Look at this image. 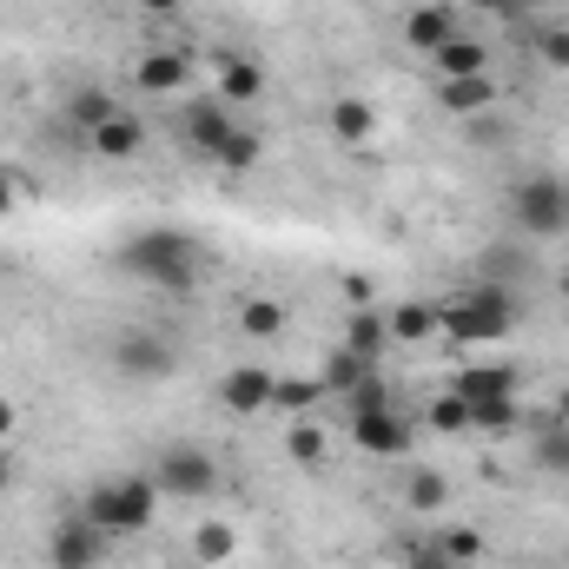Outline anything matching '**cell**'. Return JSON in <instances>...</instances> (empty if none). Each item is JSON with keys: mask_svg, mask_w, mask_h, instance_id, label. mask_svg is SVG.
Masks as SVG:
<instances>
[{"mask_svg": "<svg viewBox=\"0 0 569 569\" xmlns=\"http://www.w3.org/2000/svg\"><path fill=\"white\" fill-rule=\"evenodd\" d=\"M87 140H93L100 159H133V152L146 146V120L140 113H113V120H107L100 133H87Z\"/></svg>", "mask_w": 569, "mask_h": 569, "instance_id": "cell-19", "label": "cell"}, {"mask_svg": "<svg viewBox=\"0 0 569 569\" xmlns=\"http://www.w3.org/2000/svg\"><path fill=\"white\" fill-rule=\"evenodd\" d=\"M437 550H443L450 563L477 569V563H483V530H470V523H450V530H437Z\"/></svg>", "mask_w": 569, "mask_h": 569, "instance_id": "cell-27", "label": "cell"}, {"mask_svg": "<svg viewBox=\"0 0 569 569\" xmlns=\"http://www.w3.org/2000/svg\"><path fill=\"white\" fill-rule=\"evenodd\" d=\"M338 291H345V305H351V311H365V305L378 298V284H371V272H345V279H338Z\"/></svg>", "mask_w": 569, "mask_h": 569, "instance_id": "cell-36", "label": "cell"}, {"mask_svg": "<svg viewBox=\"0 0 569 569\" xmlns=\"http://www.w3.org/2000/svg\"><path fill=\"white\" fill-rule=\"evenodd\" d=\"M563 206H569V179H563Z\"/></svg>", "mask_w": 569, "mask_h": 569, "instance_id": "cell-43", "label": "cell"}, {"mask_svg": "<svg viewBox=\"0 0 569 569\" xmlns=\"http://www.w3.org/2000/svg\"><path fill=\"white\" fill-rule=\"evenodd\" d=\"M430 430H437V437H457V430H470V405H463L450 385L430 398Z\"/></svg>", "mask_w": 569, "mask_h": 569, "instance_id": "cell-31", "label": "cell"}, {"mask_svg": "<svg viewBox=\"0 0 569 569\" xmlns=\"http://www.w3.org/2000/svg\"><path fill=\"white\" fill-rule=\"evenodd\" d=\"M351 443H358L365 457H405V450H411V425L398 418V405H391V411H358V418H351Z\"/></svg>", "mask_w": 569, "mask_h": 569, "instance_id": "cell-11", "label": "cell"}, {"mask_svg": "<svg viewBox=\"0 0 569 569\" xmlns=\"http://www.w3.org/2000/svg\"><path fill=\"white\" fill-rule=\"evenodd\" d=\"M120 272H133L152 291H192L199 279V239L179 226H146L120 246Z\"/></svg>", "mask_w": 569, "mask_h": 569, "instance_id": "cell-1", "label": "cell"}, {"mask_svg": "<svg viewBox=\"0 0 569 569\" xmlns=\"http://www.w3.org/2000/svg\"><path fill=\"white\" fill-rule=\"evenodd\" d=\"M113 113H120V107H113L107 87H73V93H67V127H80V133H100Z\"/></svg>", "mask_w": 569, "mask_h": 569, "instance_id": "cell-20", "label": "cell"}, {"mask_svg": "<svg viewBox=\"0 0 569 569\" xmlns=\"http://www.w3.org/2000/svg\"><path fill=\"white\" fill-rule=\"evenodd\" d=\"M325 127H331V140L338 146H371L378 140V107L358 100V93H338L331 113H325Z\"/></svg>", "mask_w": 569, "mask_h": 569, "instance_id": "cell-12", "label": "cell"}, {"mask_svg": "<svg viewBox=\"0 0 569 569\" xmlns=\"http://www.w3.org/2000/svg\"><path fill=\"white\" fill-rule=\"evenodd\" d=\"M510 219H517V232H530V239H557V232H569L563 179H550V172L517 179V192H510Z\"/></svg>", "mask_w": 569, "mask_h": 569, "instance_id": "cell-4", "label": "cell"}, {"mask_svg": "<svg viewBox=\"0 0 569 569\" xmlns=\"http://www.w3.org/2000/svg\"><path fill=\"white\" fill-rule=\"evenodd\" d=\"M358 411H391V385H385L378 371H371V378L351 391V418H358Z\"/></svg>", "mask_w": 569, "mask_h": 569, "instance_id": "cell-34", "label": "cell"}, {"mask_svg": "<svg viewBox=\"0 0 569 569\" xmlns=\"http://www.w3.org/2000/svg\"><path fill=\"white\" fill-rule=\"evenodd\" d=\"M557 425H569V385H563V398H557Z\"/></svg>", "mask_w": 569, "mask_h": 569, "instance_id": "cell-42", "label": "cell"}, {"mask_svg": "<svg viewBox=\"0 0 569 569\" xmlns=\"http://www.w3.org/2000/svg\"><path fill=\"white\" fill-rule=\"evenodd\" d=\"M443 40H457V13H450L443 0H425V7H411V13H405V47L437 53Z\"/></svg>", "mask_w": 569, "mask_h": 569, "instance_id": "cell-15", "label": "cell"}, {"mask_svg": "<svg viewBox=\"0 0 569 569\" xmlns=\"http://www.w3.org/2000/svg\"><path fill=\"white\" fill-rule=\"evenodd\" d=\"M13 212V172H0V219Z\"/></svg>", "mask_w": 569, "mask_h": 569, "instance_id": "cell-39", "label": "cell"}, {"mask_svg": "<svg viewBox=\"0 0 569 569\" xmlns=\"http://www.w3.org/2000/svg\"><path fill=\"white\" fill-rule=\"evenodd\" d=\"M179 127H186V140H192V146H199V152H206V159H212V152L226 146V133H232L239 120H232V107H226V100L212 93V100H192Z\"/></svg>", "mask_w": 569, "mask_h": 569, "instance_id": "cell-13", "label": "cell"}, {"mask_svg": "<svg viewBox=\"0 0 569 569\" xmlns=\"http://www.w3.org/2000/svg\"><path fill=\"white\" fill-rule=\"evenodd\" d=\"M530 457H537V470H550V477H569V425L550 418V430L530 443Z\"/></svg>", "mask_w": 569, "mask_h": 569, "instance_id": "cell-29", "label": "cell"}, {"mask_svg": "<svg viewBox=\"0 0 569 569\" xmlns=\"http://www.w3.org/2000/svg\"><path fill=\"white\" fill-rule=\"evenodd\" d=\"M172 365H179V351H172V338H159V331H120V338H113V371L133 378V385L172 378Z\"/></svg>", "mask_w": 569, "mask_h": 569, "instance_id": "cell-6", "label": "cell"}, {"mask_svg": "<svg viewBox=\"0 0 569 569\" xmlns=\"http://www.w3.org/2000/svg\"><path fill=\"white\" fill-rule=\"evenodd\" d=\"M284 325H291V311H284L279 298H266V291L239 305V331L246 338H284Z\"/></svg>", "mask_w": 569, "mask_h": 569, "instance_id": "cell-23", "label": "cell"}, {"mask_svg": "<svg viewBox=\"0 0 569 569\" xmlns=\"http://www.w3.org/2000/svg\"><path fill=\"white\" fill-rule=\"evenodd\" d=\"M385 318H391V345H425V338H437V305H425V298H411V305H398Z\"/></svg>", "mask_w": 569, "mask_h": 569, "instance_id": "cell-24", "label": "cell"}, {"mask_svg": "<svg viewBox=\"0 0 569 569\" xmlns=\"http://www.w3.org/2000/svg\"><path fill=\"white\" fill-rule=\"evenodd\" d=\"M537 53H543L557 73H569V20H550V27H537Z\"/></svg>", "mask_w": 569, "mask_h": 569, "instance_id": "cell-33", "label": "cell"}, {"mask_svg": "<svg viewBox=\"0 0 569 569\" xmlns=\"http://www.w3.org/2000/svg\"><path fill=\"white\" fill-rule=\"evenodd\" d=\"M133 87H140V93H152V100L186 93V87H192V53H186V47H152L140 67H133Z\"/></svg>", "mask_w": 569, "mask_h": 569, "instance_id": "cell-8", "label": "cell"}, {"mask_svg": "<svg viewBox=\"0 0 569 569\" xmlns=\"http://www.w3.org/2000/svg\"><path fill=\"white\" fill-rule=\"evenodd\" d=\"M405 503H411V510H425V517H437V510L450 503V483H443V470H418V477L405 483Z\"/></svg>", "mask_w": 569, "mask_h": 569, "instance_id": "cell-30", "label": "cell"}, {"mask_svg": "<svg viewBox=\"0 0 569 569\" xmlns=\"http://www.w3.org/2000/svg\"><path fill=\"white\" fill-rule=\"evenodd\" d=\"M13 430H20V411H13V398H0V443H13Z\"/></svg>", "mask_w": 569, "mask_h": 569, "instance_id": "cell-38", "label": "cell"}, {"mask_svg": "<svg viewBox=\"0 0 569 569\" xmlns=\"http://www.w3.org/2000/svg\"><path fill=\"white\" fill-rule=\"evenodd\" d=\"M470 430H483V437H510V430H517V398L470 405Z\"/></svg>", "mask_w": 569, "mask_h": 569, "instance_id": "cell-32", "label": "cell"}, {"mask_svg": "<svg viewBox=\"0 0 569 569\" xmlns=\"http://www.w3.org/2000/svg\"><path fill=\"white\" fill-rule=\"evenodd\" d=\"M325 450H331V437H325L318 425H291V430H284V457H291V463L318 470V463H325Z\"/></svg>", "mask_w": 569, "mask_h": 569, "instance_id": "cell-28", "label": "cell"}, {"mask_svg": "<svg viewBox=\"0 0 569 569\" xmlns=\"http://www.w3.org/2000/svg\"><path fill=\"white\" fill-rule=\"evenodd\" d=\"M470 7H477V13H497V20H517L530 0H470Z\"/></svg>", "mask_w": 569, "mask_h": 569, "instance_id": "cell-37", "label": "cell"}, {"mask_svg": "<svg viewBox=\"0 0 569 569\" xmlns=\"http://www.w3.org/2000/svg\"><path fill=\"white\" fill-rule=\"evenodd\" d=\"M371 371H378V365H365L358 351H345V345H331V351H325V371H318V378H325V391H338V398H351V391H358V385H365Z\"/></svg>", "mask_w": 569, "mask_h": 569, "instance_id": "cell-22", "label": "cell"}, {"mask_svg": "<svg viewBox=\"0 0 569 569\" xmlns=\"http://www.w3.org/2000/svg\"><path fill=\"white\" fill-rule=\"evenodd\" d=\"M13 483V457H7V443H0V490Z\"/></svg>", "mask_w": 569, "mask_h": 569, "instance_id": "cell-41", "label": "cell"}, {"mask_svg": "<svg viewBox=\"0 0 569 569\" xmlns=\"http://www.w3.org/2000/svg\"><path fill=\"white\" fill-rule=\"evenodd\" d=\"M152 510H159V483L152 477H107V483H93L87 490V523H100L107 537H140L146 523H152Z\"/></svg>", "mask_w": 569, "mask_h": 569, "instance_id": "cell-3", "label": "cell"}, {"mask_svg": "<svg viewBox=\"0 0 569 569\" xmlns=\"http://www.w3.org/2000/svg\"><path fill=\"white\" fill-rule=\"evenodd\" d=\"M345 351H358L365 365H378L385 351H391V318L378 311V305H365V311H351V325H345V338H338Z\"/></svg>", "mask_w": 569, "mask_h": 569, "instance_id": "cell-16", "label": "cell"}, {"mask_svg": "<svg viewBox=\"0 0 569 569\" xmlns=\"http://www.w3.org/2000/svg\"><path fill=\"white\" fill-rule=\"evenodd\" d=\"M430 67H437V80H463V73H490V47H483V40H470V33H457V40H443V47L430 53Z\"/></svg>", "mask_w": 569, "mask_h": 569, "instance_id": "cell-18", "label": "cell"}, {"mask_svg": "<svg viewBox=\"0 0 569 569\" xmlns=\"http://www.w3.org/2000/svg\"><path fill=\"white\" fill-rule=\"evenodd\" d=\"M510 325H517V305H510L503 284H470L463 298L437 305V331H443L450 345H490V338H503Z\"/></svg>", "mask_w": 569, "mask_h": 569, "instance_id": "cell-2", "label": "cell"}, {"mask_svg": "<svg viewBox=\"0 0 569 569\" xmlns=\"http://www.w3.org/2000/svg\"><path fill=\"white\" fill-rule=\"evenodd\" d=\"M497 100H503L497 73H463V80H437V107H443L450 120H483V113H497Z\"/></svg>", "mask_w": 569, "mask_h": 569, "instance_id": "cell-9", "label": "cell"}, {"mask_svg": "<svg viewBox=\"0 0 569 569\" xmlns=\"http://www.w3.org/2000/svg\"><path fill=\"white\" fill-rule=\"evenodd\" d=\"M152 483H159V497L199 503V497L219 490V463H212V450H199V443H166L159 463H152Z\"/></svg>", "mask_w": 569, "mask_h": 569, "instance_id": "cell-5", "label": "cell"}, {"mask_svg": "<svg viewBox=\"0 0 569 569\" xmlns=\"http://www.w3.org/2000/svg\"><path fill=\"white\" fill-rule=\"evenodd\" d=\"M259 93H266V67L246 60V53H226V60H219V100H226V107H252Z\"/></svg>", "mask_w": 569, "mask_h": 569, "instance_id": "cell-17", "label": "cell"}, {"mask_svg": "<svg viewBox=\"0 0 569 569\" xmlns=\"http://www.w3.org/2000/svg\"><path fill=\"white\" fill-rule=\"evenodd\" d=\"M107 530L100 523H87V517H67L60 530H53V543H47V563L53 569H100L107 563Z\"/></svg>", "mask_w": 569, "mask_h": 569, "instance_id": "cell-7", "label": "cell"}, {"mask_svg": "<svg viewBox=\"0 0 569 569\" xmlns=\"http://www.w3.org/2000/svg\"><path fill=\"white\" fill-rule=\"evenodd\" d=\"M259 159H266V140H259L252 127H232V133H226V146L212 152V166H226L232 179H239V172H252Z\"/></svg>", "mask_w": 569, "mask_h": 569, "instance_id": "cell-25", "label": "cell"}, {"mask_svg": "<svg viewBox=\"0 0 569 569\" xmlns=\"http://www.w3.org/2000/svg\"><path fill=\"white\" fill-rule=\"evenodd\" d=\"M146 13H179V7H192V0H140Z\"/></svg>", "mask_w": 569, "mask_h": 569, "instance_id": "cell-40", "label": "cell"}, {"mask_svg": "<svg viewBox=\"0 0 569 569\" xmlns=\"http://www.w3.org/2000/svg\"><path fill=\"white\" fill-rule=\"evenodd\" d=\"M405 569H463V563H450L437 550V537H430V543H405Z\"/></svg>", "mask_w": 569, "mask_h": 569, "instance_id": "cell-35", "label": "cell"}, {"mask_svg": "<svg viewBox=\"0 0 569 569\" xmlns=\"http://www.w3.org/2000/svg\"><path fill=\"white\" fill-rule=\"evenodd\" d=\"M450 391L463 405H490V398H517V365H463L450 378Z\"/></svg>", "mask_w": 569, "mask_h": 569, "instance_id": "cell-14", "label": "cell"}, {"mask_svg": "<svg viewBox=\"0 0 569 569\" xmlns=\"http://www.w3.org/2000/svg\"><path fill=\"white\" fill-rule=\"evenodd\" d=\"M325 398H331V391H325V378H279V385H272V411H298V418H305V411H318Z\"/></svg>", "mask_w": 569, "mask_h": 569, "instance_id": "cell-26", "label": "cell"}, {"mask_svg": "<svg viewBox=\"0 0 569 569\" xmlns=\"http://www.w3.org/2000/svg\"><path fill=\"white\" fill-rule=\"evenodd\" d=\"M563 298H569V272H563Z\"/></svg>", "mask_w": 569, "mask_h": 569, "instance_id": "cell-44", "label": "cell"}, {"mask_svg": "<svg viewBox=\"0 0 569 569\" xmlns=\"http://www.w3.org/2000/svg\"><path fill=\"white\" fill-rule=\"evenodd\" d=\"M272 371H259V365H232L226 378H219V405L232 411V418H259V411H272Z\"/></svg>", "mask_w": 569, "mask_h": 569, "instance_id": "cell-10", "label": "cell"}, {"mask_svg": "<svg viewBox=\"0 0 569 569\" xmlns=\"http://www.w3.org/2000/svg\"><path fill=\"white\" fill-rule=\"evenodd\" d=\"M192 557H199V563H206V569L232 563V557H239V530H232L226 517H206V523L192 530Z\"/></svg>", "mask_w": 569, "mask_h": 569, "instance_id": "cell-21", "label": "cell"}]
</instances>
